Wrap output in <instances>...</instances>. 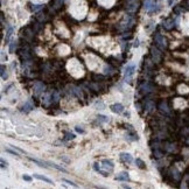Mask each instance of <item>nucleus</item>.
<instances>
[{
  "label": "nucleus",
  "mask_w": 189,
  "mask_h": 189,
  "mask_svg": "<svg viewBox=\"0 0 189 189\" xmlns=\"http://www.w3.org/2000/svg\"><path fill=\"white\" fill-rule=\"evenodd\" d=\"M134 71H135V64L134 63H130V64L126 65L125 72H124V78H125L126 82H130L132 79V76H133Z\"/></svg>",
  "instance_id": "obj_1"
},
{
  "label": "nucleus",
  "mask_w": 189,
  "mask_h": 189,
  "mask_svg": "<svg viewBox=\"0 0 189 189\" xmlns=\"http://www.w3.org/2000/svg\"><path fill=\"white\" fill-rule=\"evenodd\" d=\"M158 8L159 7H158V5L155 3V0H146L145 1V10L147 12L152 13V12H155Z\"/></svg>",
  "instance_id": "obj_2"
},
{
  "label": "nucleus",
  "mask_w": 189,
  "mask_h": 189,
  "mask_svg": "<svg viewBox=\"0 0 189 189\" xmlns=\"http://www.w3.org/2000/svg\"><path fill=\"white\" fill-rule=\"evenodd\" d=\"M69 69L70 70H77L78 75H83V68H82V65L76 60L69 61Z\"/></svg>",
  "instance_id": "obj_3"
},
{
  "label": "nucleus",
  "mask_w": 189,
  "mask_h": 189,
  "mask_svg": "<svg viewBox=\"0 0 189 189\" xmlns=\"http://www.w3.org/2000/svg\"><path fill=\"white\" fill-rule=\"evenodd\" d=\"M102 167L106 170V172H112L113 168H115V165L111 160H108V159H104L102 160Z\"/></svg>",
  "instance_id": "obj_4"
},
{
  "label": "nucleus",
  "mask_w": 189,
  "mask_h": 189,
  "mask_svg": "<svg viewBox=\"0 0 189 189\" xmlns=\"http://www.w3.org/2000/svg\"><path fill=\"white\" fill-rule=\"evenodd\" d=\"M43 91H44V85H43V83H41V82L35 83V85H34V92H35V96H40V94H41Z\"/></svg>",
  "instance_id": "obj_5"
},
{
  "label": "nucleus",
  "mask_w": 189,
  "mask_h": 189,
  "mask_svg": "<svg viewBox=\"0 0 189 189\" xmlns=\"http://www.w3.org/2000/svg\"><path fill=\"white\" fill-rule=\"evenodd\" d=\"M110 109H111V111H112L113 113H123V112H124V106H123L122 104H118V103L111 105Z\"/></svg>",
  "instance_id": "obj_6"
},
{
  "label": "nucleus",
  "mask_w": 189,
  "mask_h": 189,
  "mask_svg": "<svg viewBox=\"0 0 189 189\" xmlns=\"http://www.w3.org/2000/svg\"><path fill=\"white\" fill-rule=\"evenodd\" d=\"M120 159L126 163H132V161H133V158H132V155L130 153H122Z\"/></svg>",
  "instance_id": "obj_7"
},
{
  "label": "nucleus",
  "mask_w": 189,
  "mask_h": 189,
  "mask_svg": "<svg viewBox=\"0 0 189 189\" xmlns=\"http://www.w3.org/2000/svg\"><path fill=\"white\" fill-rule=\"evenodd\" d=\"M155 42H156L161 48H165V47H166V40L162 38L161 34H156V36H155Z\"/></svg>",
  "instance_id": "obj_8"
},
{
  "label": "nucleus",
  "mask_w": 189,
  "mask_h": 189,
  "mask_svg": "<svg viewBox=\"0 0 189 189\" xmlns=\"http://www.w3.org/2000/svg\"><path fill=\"white\" fill-rule=\"evenodd\" d=\"M116 180L129 181V180H130V175H129V173H126V172H122V173H119V174L116 176Z\"/></svg>",
  "instance_id": "obj_9"
},
{
  "label": "nucleus",
  "mask_w": 189,
  "mask_h": 189,
  "mask_svg": "<svg viewBox=\"0 0 189 189\" xmlns=\"http://www.w3.org/2000/svg\"><path fill=\"white\" fill-rule=\"evenodd\" d=\"M34 177L35 179H38V180H41V181H44V182H47V183H50V184H53L54 182L49 179V177H47V176H43V175H40V174H34Z\"/></svg>",
  "instance_id": "obj_10"
},
{
  "label": "nucleus",
  "mask_w": 189,
  "mask_h": 189,
  "mask_svg": "<svg viewBox=\"0 0 189 189\" xmlns=\"http://www.w3.org/2000/svg\"><path fill=\"white\" fill-rule=\"evenodd\" d=\"M13 31H14V28H13L12 26H8V27H7V33H6V36H5V42H8L11 35L13 34Z\"/></svg>",
  "instance_id": "obj_11"
},
{
  "label": "nucleus",
  "mask_w": 189,
  "mask_h": 189,
  "mask_svg": "<svg viewBox=\"0 0 189 189\" xmlns=\"http://www.w3.org/2000/svg\"><path fill=\"white\" fill-rule=\"evenodd\" d=\"M22 110H24L25 112H29V111H32V110H33V104H32L31 102H26L25 105L22 106Z\"/></svg>",
  "instance_id": "obj_12"
},
{
  "label": "nucleus",
  "mask_w": 189,
  "mask_h": 189,
  "mask_svg": "<svg viewBox=\"0 0 189 189\" xmlns=\"http://www.w3.org/2000/svg\"><path fill=\"white\" fill-rule=\"evenodd\" d=\"M173 26H174V21L170 20V19H168V20H166V21L163 22V27H165L166 29H170Z\"/></svg>",
  "instance_id": "obj_13"
},
{
  "label": "nucleus",
  "mask_w": 189,
  "mask_h": 189,
  "mask_svg": "<svg viewBox=\"0 0 189 189\" xmlns=\"http://www.w3.org/2000/svg\"><path fill=\"white\" fill-rule=\"evenodd\" d=\"M15 48H17V40H12L10 43V53H14Z\"/></svg>",
  "instance_id": "obj_14"
},
{
  "label": "nucleus",
  "mask_w": 189,
  "mask_h": 189,
  "mask_svg": "<svg viewBox=\"0 0 189 189\" xmlns=\"http://www.w3.org/2000/svg\"><path fill=\"white\" fill-rule=\"evenodd\" d=\"M135 165H137L139 168H141V169H144V168L146 167V166H145V162H144L141 159H137V160H135Z\"/></svg>",
  "instance_id": "obj_15"
},
{
  "label": "nucleus",
  "mask_w": 189,
  "mask_h": 189,
  "mask_svg": "<svg viewBox=\"0 0 189 189\" xmlns=\"http://www.w3.org/2000/svg\"><path fill=\"white\" fill-rule=\"evenodd\" d=\"M152 51H153V58L158 62V61L160 60V54H159V51H158L156 49H152Z\"/></svg>",
  "instance_id": "obj_16"
},
{
  "label": "nucleus",
  "mask_w": 189,
  "mask_h": 189,
  "mask_svg": "<svg viewBox=\"0 0 189 189\" xmlns=\"http://www.w3.org/2000/svg\"><path fill=\"white\" fill-rule=\"evenodd\" d=\"M1 78H3V79H6V78H7V72H6L5 65H1Z\"/></svg>",
  "instance_id": "obj_17"
},
{
  "label": "nucleus",
  "mask_w": 189,
  "mask_h": 189,
  "mask_svg": "<svg viewBox=\"0 0 189 189\" xmlns=\"http://www.w3.org/2000/svg\"><path fill=\"white\" fill-rule=\"evenodd\" d=\"M62 182H64V183H67V184H69V186H72V187H77V184H76L75 182L69 181V180H67V179H62Z\"/></svg>",
  "instance_id": "obj_18"
},
{
  "label": "nucleus",
  "mask_w": 189,
  "mask_h": 189,
  "mask_svg": "<svg viewBox=\"0 0 189 189\" xmlns=\"http://www.w3.org/2000/svg\"><path fill=\"white\" fill-rule=\"evenodd\" d=\"M98 120L103 122V123H108L110 119H109V117H105V116H98Z\"/></svg>",
  "instance_id": "obj_19"
},
{
  "label": "nucleus",
  "mask_w": 189,
  "mask_h": 189,
  "mask_svg": "<svg viewBox=\"0 0 189 189\" xmlns=\"http://www.w3.org/2000/svg\"><path fill=\"white\" fill-rule=\"evenodd\" d=\"M49 98H50V94H46V96H44V99H43L44 105H48V103H49Z\"/></svg>",
  "instance_id": "obj_20"
},
{
  "label": "nucleus",
  "mask_w": 189,
  "mask_h": 189,
  "mask_svg": "<svg viewBox=\"0 0 189 189\" xmlns=\"http://www.w3.org/2000/svg\"><path fill=\"white\" fill-rule=\"evenodd\" d=\"M65 135H67V139L68 140H71V139L75 138V134H72V133H65Z\"/></svg>",
  "instance_id": "obj_21"
},
{
  "label": "nucleus",
  "mask_w": 189,
  "mask_h": 189,
  "mask_svg": "<svg viewBox=\"0 0 189 189\" xmlns=\"http://www.w3.org/2000/svg\"><path fill=\"white\" fill-rule=\"evenodd\" d=\"M42 8V5H34L33 6V10L34 11H39V10H41Z\"/></svg>",
  "instance_id": "obj_22"
},
{
  "label": "nucleus",
  "mask_w": 189,
  "mask_h": 189,
  "mask_svg": "<svg viewBox=\"0 0 189 189\" xmlns=\"http://www.w3.org/2000/svg\"><path fill=\"white\" fill-rule=\"evenodd\" d=\"M11 146H12V147H13L14 149H17L18 152H20V153H25V154H26V152H25L24 149H21V148H19V147H15V146H13V145H11Z\"/></svg>",
  "instance_id": "obj_23"
},
{
  "label": "nucleus",
  "mask_w": 189,
  "mask_h": 189,
  "mask_svg": "<svg viewBox=\"0 0 189 189\" xmlns=\"http://www.w3.org/2000/svg\"><path fill=\"white\" fill-rule=\"evenodd\" d=\"M22 179H24L25 181H32V177H31V176H28V175H24V176H22Z\"/></svg>",
  "instance_id": "obj_24"
},
{
  "label": "nucleus",
  "mask_w": 189,
  "mask_h": 189,
  "mask_svg": "<svg viewBox=\"0 0 189 189\" xmlns=\"http://www.w3.org/2000/svg\"><path fill=\"white\" fill-rule=\"evenodd\" d=\"M6 151H7L8 153H11V154H13V155H15V156H19V154H18V153H15L14 151H11V149H6Z\"/></svg>",
  "instance_id": "obj_25"
},
{
  "label": "nucleus",
  "mask_w": 189,
  "mask_h": 189,
  "mask_svg": "<svg viewBox=\"0 0 189 189\" xmlns=\"http://www.w3.org/2000/svg\"><path fill=\"white\" fill-rule=\"evenodd\" d=\"M7 165V162H5V160L4 159H1V167H5Z\"/></svg>",
  "instance_id": "obj_26"
},
{
  "label": "nucleus",
  "mask_w": 189,
  "mask_h": 189,
  "mask_svg": "<svg viewBox=\"0 0 189 189\" xmlns=\"http://www.w3.org/2000/svg\"><path fill=\"white\" fill-rule=\"evenodd\" d=\"M76 130H77V132H81V133H83V132H84V131H83V130H82V129H79V127H78V126H77V127H76Z\"/></svg>",
  "instance_id": "obj_27"
}]
</instances>
